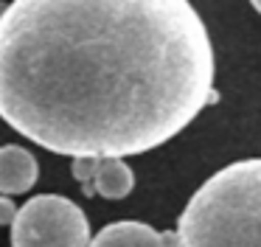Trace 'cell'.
I'll return each instance as SVG.
<instances>
[{
	"label": "cell",
	"instance_id": "cell-1",
	"mask_svg": "<svg viewBox=\"0 0 261 247\" xmlns=\"http://www.w3.org/2000/svg\"><path fill=\"white\" fill-rule=\"evenodd\" d=\"M214 101V48L188 0H12L0 118L68 157L158 149Z\"/></svg>",
	"mask_w": 261,
	"mask_h": 247
},
{
	"label": "cell",
	"instance_id": "cell-2",
	"mask_svg": "<svg viewBox=\"0 0 261 247\" xmlns=\"http://www.w3.org/2000/svg\"><path fill=\"white\" fill-rule=\"evenodd\" d=\"M177 247H261V157L208 177L177 222Z\"/></svg>",
	"mask_w": 261,
	"mask_h": 247
},
{
	"label": "cell",
	"instance_id": "cell-3",
	"mask_svg": "<svg viewBox=\"0 0 261 247\" xmlns=\"http://www.w3.org/2000/svg\"><path fill=\"white\" fill-rule=\"evenodd\" d=\"M90 225L76 202L59 194H40L17 208L12 247H87Z\"/></svg>",
	"mask_w": 261,
	"mask_h": 247
},
{
	"label": "cell",
	"instance_id": "cell-4",
	"mask_svg": "<svg viewBox=\"0 0 261 247\" xmlns=\"http://www.w3.org/2000/svg\"><path fill=\"white\" fill-rule=\"evenodd\" d=\"M73 177L87 196L124 200L135 185V174L121 157H73Z\"/></svg>",
	"mask_w": 261,
	"mask_h": 247
},
{
	"label": "cell",
	"instance_id": "cell-5",
	"mask_svg": "<svg viewBox=\"0 0 261 247\" xmlns=\"http://www.w3.org/2000/svg\"><path fill=\"white\" fill-rule=\"evenodd\" d=\"M87 247H177L174 233H158L146 222H113L101 228Z\"/></svg>",
	"mask_w": 261,
	"mask_h": 247
},
{
	"label": "cell",
	"instance_id": "cell-6",
	"mask_svg": "<svg viewBox=\"0 0 261 247\" xmlns=\"http://www.w3.org/2000/svg\"><path fill=\"white\" fill-rule=\"evenodd\" d=\"M40 166L23 146H0V194H25L34 188Z\"/></svg>",
	"mask_w": 261,
	"mask_h": 247
},
{
	"label": "cell",
	"instance_id": "cell-7",
	"mask_svg": "<svg viewBox=\"0 0 261 247\" xmlns=\"http://www.w3.org/2000/svg\"><path fill=\"white\" fill-rule=\"evenodd\" d=\"M14 216H17V205L9 200V194H0V228L3 225H12Z\"/></svg>",
	"mask_w": 261,
	"mask_h": 247
},
{
	"label": "cell",
	"instance_id": "cell-8",
	"mask_svg": "<svg viewBox=\"0 0 261 247\" xmlns=\"http://www.w3.org/2000/svg\"><path fill=\"white\" fill-rule=\"evenodd\" d=\"M250 3H253V9H255V11H258V14H261V0H250Z\"/></svg>",
	"mask_w": 261,
	"mask_h": 247
},
{
	"label": "cell",
	"instance_id": "cell-9",
	"mask_svg": "<svg viewBox=\"0 0 261 247\" xmlns=\"http://www.w3.org/2000/svg\"><path fill=\"white\" fill-rule=\"evenodd\" d=\"M3 9H6V6H3V0H0V14H3Z\"/></svg>",
	"mask_w": 261,
	"mask_h": 247
}]
</instances>
